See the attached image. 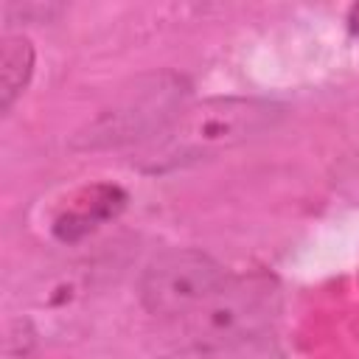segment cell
I'll use <instances>...</instances> for the list:
<instances>
[{
	"label": "cell",
	"mask_w": 359,
	"mask_h": 359,
	"mask_svg": "<svg viewBox=\"0 0 359 359\" xmlns=\"http://www.w3.org/2000/svg\"><path fill=\"white\" fill-rule=\"evenodd\" d=\"M224 280L227 272L213 255L194 247H177L146 264L137 292L149 314L174 323L202 306Z\"/></svg>",
	"instance_id": "277c9868"
},
{
	"label": "cell",
	"mask_w": 359,
	"mask_h": 359,
	"mask_svg": "<svg viewBox=\"0 0 359 359\" xmlns=\"http://www.w3.org/2000/svg\"><path fill=\"white\" fill-rule=\"evenodd\" d=\"M278 309L280 292L269 275H227V280L202 306L174 320V334L185 348L205 353L210 348L269 331Z\"/></svg>",
	"instance_id": "7a4b0ae2"
},
{
	"label": "cell",
	"mask_w": 359,
	"mask_h": 359,
	"mask_svg": "<svg viewBox=\"0 0 359 359\" xmlns=\"http://www.w3.org/2000/svg\"><path fill=\"white\" fill-rule=\"evenodd\" d=\"M90 205H79L73 213L62 216L59 224H56V233L62 238H76V236H84L87 230H93L98 222H104L107 216H115V210L123 205V194L118 188H109V185H98L90 191Z\"/></svg>",
	"instance_id": "8992f818"
},
{
	"label": "cell",
	"mask_w": 359,
	"mask_h": 359,
	"mask_svg": "<svg viewBox=\"0 0 359 359\" xmlns=\"http://www.w3.org/2000/svg\"><path fill=\"white\" fill-rule=\"evenodd\" d=\"M199 359H283L278 339L264 331V334H252L219 348H210L205 353H199Z\"/></svg>",
	"instance_id": "52a82bcc"
},
{
	"label": "cell",
	"mask_w": 359,
	"mask_h": 359,
	"mask_svg": "<svg viewBox=\"0 0 359 359\" xmlns=\"http://www.w3.org/2000/svg\"><path fill=\"white\" fill-rule=\"evenodd\" d=\"M348 28H351V34L359 39V6H353V8L348 11Z\"/></svg>",
	"instance_id": "9c48e42d"
},
{
	"label": "cell",
	"mask_w": 359,
	"mask_h": 359,
	"mask_svg": "<svg viewBox=\"0 0 359 359\" xmlns=\"http://www.w3.org/2000/svg\"><path fill=\"white\" fill-rule=\"evenodd\" d=\"M334 188H337L339 196H345L348 202L359 205V154L348 157V160L337 168V174H334Z\"/></svg>",
	"instance_id": "ba28073f"
},
{
	"label": "cell",
	"mask_w": 359,
	"mask_h": 359,
	"mask_svg": "<svg viewBox=\"0 0 359 359\" xmlns=\"http://www.w3.org/2000/svg\"><path fill=\"white\" fill-rule=\"evenodd\" d=\"M283 118V107L264 98H208L188 104L140 157L146 171H168L236 149Z\"/></svg>",
	"instance_id": "6da1fadb"
},
{
	"label": "cell",
	"mask_w": 359,
	"mask_h": 359,
	"mask_svg": "<svg viewBox=\"0 0 359 359\" xmlns=\"http://www.w3.org/2000/svg\"><path fill=\"white\" fill-rule=\"evenodd\" d=\"M34 73V48L22 34L3 36L0 45V104L3 112L11 109L14 98L25 90Z\"/></svg>",
	"instance_id": "5b68a950"
},
{
	"label": "cell",
	"mask_w": 359,
	"mask_h": 359,
	"mask_svg": "<svg viewBox=\"0 0 359 359\" xmlns=\"http://www.w3.org/2000/svg\"><path fill=\"white\" fill-rule=\"evenodd\" d=\"M185 98L188 84L174 73L140 79L129 90H123L112 107H107L95 121H90L87 129L79 132L76 143L87 149H109L129 143L149 146L188 107Z\"/></svg>",
	"instance_id": "3957f363"
}]
</instances>
